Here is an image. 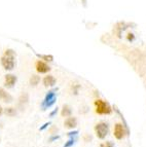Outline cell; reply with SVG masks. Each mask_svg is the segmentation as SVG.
Masks as SVG:
<instances>
[{
	"instance_id": "obj_1",
	"label": "cell",
	"mask_w": 146,
	"mask_h": 147,
	"mask_svg": "<svg viewBox=\"0 0 146 147\" xmlns=\"http://www.w3.org/2000/svg\"><path fill=\"white\" fill-rule=\"evenodd\" d=\"M0 63L6 71H12L17 65V53L15 49H5L3 55L0 58Z\"/></svg>"
},
{
	"instance_id": "obj_2",
	"label": "cell",
	"mask_w": 146,
	"mask_h": 147,
	"mask_svg": "<svg viewBox=\"0 0 146 147\" xmlns=\"http://www.w3.org/2000/svg\"><path fill=\"white\" fill-rule=\"evenodd\" d=\"M96 107V113L100 115H108L112 112V108L108 102L102 100V99H96L94 101Z\"/></svg>"
},
{
	"instance_id": "obj_3",
	"label": "cell",
	"mask_w": 146,
	"mask_h": 147,
	"mask_svg": "<svg viewBox=\"0 0 146 147\" xmlns=\"http://www.w3.org/2000/svg\"><path fill=\"white\" fill-rule=\"evenodd\" d=\"M132 26H136L133 23H127L124 22V21H120V22H117L116 24L113 26V33L116 37L118 38H122V33H124L126 30H128L129 28H134Z\"/></svg>"
},
{
	"instance_id": "obj_4",
	"label": "cell",
	"mask_w": 146,
	"mask_h": 147,
	"mask_svg": "<svg viewBox=\"0 0 146 147\" xmlns=\"http://www.w3.org/2000/svg\"><path fill=\"white\" fill-rule=\"evenodd\" d=\"M56 92H57V90H51V91H49V93L46 94L44 100L42 101V103L40 104L42 110H45V109L51 107V106L55 104V102H56V100H57Z\"/></svg>"
},
{
	"instance_id": "obj_5",
	"label": "cell",
	"mask_w": 146,
	"mask_h": 147,
	"mask_svg": "<svg viewBox=\"0 0 146 147\" xmlns=\"http://www.w3.org/2000/svg\"><path fill=\"white\" fill-rule=\"evenodd\" d=\"M95 132L96 136H97L99 139L103 140L106 138V136L108 135L109 133V125L106 123H99L95 125Z\"/></svg>"
},
{
	"instance_id": "obj_6",
	"label": "cell",
	"mask_w": 146,
	"mask_h": 147,
	"mask_svg": "<svg viewBox=\"0 0 146 147\" xmlns=\"http://www.w3.org/2000/svg\"><path fill=\"white\" fill-rule=\"evenodd\" d=\"M35 69H36L37 73L39 74H46L51 70V66L47 64V62H44L40 59L35 62Z\"/></svg>"
},
{
	"instance_id": "obj_7",
	"label": "cell",
	"mask_w": 146,
	"mask_h": 147,
	"mask_svg": "<svg viewBox=\"0 0 146 147\" xmlns=\"http://www.w3.org/2000/svg\"><path fill=\"white\" fill-rule=\"evenodd\" d=\"M18 77L12 73H7L4 76V86L7 88H11L17 84Z\"/></svg>"
},
{
	"instance_id": "obj_8",
	"label": "cell",
	"mask_w": 146,
	"mask_h": 147,
	"mask_svg": "<svg viewBox=\"0 0 146 147\" xmlns=\"http://www.w3.org/2000/svg\"><path fill=\"white\" fill-rule=\"evenodd\" d=\"M127 134L126 130H124V127L122 123H116L114 125V130H113V135L116 138L117 140H122L124 137V135Z\"/></svg>"
},
{
	"instance_id": "obj_9",
	"label": "cell",
	"mask_w": 146,
	"mask_h": 147,
	"mask_svg": "<svg viewBox=\"0 0 146 147\" xmlns=\"http://www.w3.org/2000/svg\"><path fill=\"white\" fill-rule=\"evenodd\" d=\"M42 84L45 88H53V86H56L57 84V79L54 75L51 74H47L46 76H44L43 79H42Z\"/></svg>"
},
{
	"instance_id": "obj_10",
	"label": "cell",
	"mask_w": 146,
	"mask_h": 147,
	"mask_svg": "<svg viewBox=\"0 0 146 147\" xmlns=\"http://www.w3.org/2000/svg\"><path fill=\"white\" fill-rule=\"evenodd\" d=\"M64 127L66 129H69V130H73L74 127H77V119L76 117H73V116H69L65 119L64 121Z\"/></svg>"
},
{
	"instance_id": "obj_11",
	"label": "cell",
	"mask_w": 146,
	"mask_h": 147,
	"mask_svg": "<svg viewBox=\"0 0 146 147\" xmlns=\"http://www.w3.org/2000/svg\"><path fill=\"white\" fill-rule=\"evenodd\" d=\"M0 100L3 101L4 103H11L14 101V98H12V96L9 93L5 91L4 88H0Z\"/></svg>"
},
{
	"instance_id": "obj_12",
	"label": "cell",
	"mask_w": 146,
	"mask_h": 147,
	"mask_svg": "<svg viewBox=\"0 0 146 147\" xmlns=\"http://www.w3.org/2000/svg\"><path fill=\"white\" fill-rule=\"evenodd\" d=\"M71 114H72V108L69 105H67V104L63 105V108H62V111H61V115L63 116V117H69V116H71Z\"/></svg>"
},
{
	"instance_id": "obj_13",
	"label": "cell",
	"mask_w": 146,
	"mask_h": 147,
	"mask_svg": "<svg viewBox=\"0 0 146 147\" xmlns=\"http://www.w3.org/2000/svg\"><path fill=\"white\" fill-rule=\"evenodd\" d=\"M40 76L37 75V74H33V75H31V77H30L29 79V82H30V86H37L39 84V82H40Z\"/></svg>"
},
{
	"instance_id": "obj_14",
	"label": "cell",
	"mask_w": 146,
	"mask_h": 147,
	"mask_svg": "<svg viewBox=\"0 0 146 147\" xmlns=\"http://www.w3.org/2000/svg\"><path fill=\"white\" fill-rule=\"evenodd\" d=\"M38 57L39 59L42 60L44 62H47V63H51V62H54V56L53 55H40V54H37L36 55Z\"/></svg>"
},
{
	"instance_id": "obj_15",
	"label": "cell",
	"mask_w": 146,
	"mask_h": 147,
	"mask_svg": "<svg viewBox=\"0 0 146 147\" xmlns=\"http://www.w3.org/2000/svg\"><path fill=\"white\" fill-rule=\"evenodd\" d=\"M3 113H4L5 115L9 116V117H14V116L17 115V110H16V108H14V107H7L4 109Z\"/></svg>"
},
{
	"instance_id": "obj_16",
	"label": "cell",
	"mask_w": 146,
	"mask_h": 147,
	"mask_svg": "<svg viewBox=\"0 0 146 147\" xmlns=\"http://www.w3.org/2000/svg\"><path fill=\"white\" fill-rule=\"evenodd\" d=\"M28 101H29V95H28L27 93H23L22 95L20 96V98H19L20 106H23V105H25V104H27Z\"/></svg>"
},
{
	"instance_id": "obj_17",
	"label": "cell",
	"mask_w": 146,
	"mask_h": 147,
	"mask_svg": "<svg viewBox=\"0 0 146 147\" xmlns=\"http://www.w3.org/2000/svg\"><path fill=\"white\" fill-rule=\"evenodd\" d=\"M75 141H76L75 137H70V139H69L68 141L64 144L63 147H71V146H73V145H74V143H75Z\"/></svg>"
},
{
	"instance_id": "obj_18",
	"label": "cell",
	"mask_w": 146,
	"mask_h": 147,
	"mask_svg": "<svg viewBox=\"0 0 146 147\" xmlns=\"http://www.w3.org/2000/svg\"><path fill=\"white\" fill-rule=\"evenodd\" d=\"M126 38H127V40L129 42H133L135 39H136V36H135L134 33H132V32H129L127 34V36H126Z\"/></svg>"
},
{
	"instance_id": "obj_19",
	"label": "cell",
	"mask_w": 146,
	"mask_h": 147,
	"mask_svg": "<svg viewBox=\"0 0 146 147\" xmlns=\"http://www.w3.org/2000/svg\"><path fill=\"white\" fill-rule=\"evenodd\" d=\"M100 147H114V144L112 142H110V141H108V142L102 143V144L100 145Z\"/></svg>"
},
{
	"instance_id": "obj_20",
	"label": "cell",
	"mask_w": 146,
	"mask_h": 147,
	"mask_svg": "<svg viewBox=\"0 0 146 147\" xmlns=\"http://www.w3.org/2000/svg\"><path fill=\"white\" fill-rule=\"evenodd\" d=\"M72 88H73V92H74V95H77L78 88H80V86H79V84H77V86H73Z\"/></svg>"
},
{
	"instance_id": "obj_21",
	"label": "cell",
	"mask_w": 146,
	"mask_h": 147,
	"mask_svg": "<svg viewBox=\"0 0 146 147\" xmlns=\"http://www.w3.org/2000/svg\"><path fill=\"white\" fill-rule=\"evenodd\" d=\"M77 134H78L77 131H74V132H70V133H68L67 135H68V137H76V136H77Z\"/></svg>"
},
{
	"instance_id": "obj_22",
	"label": "cell",
	"mask_w": 146,
	"mask_h": 147,
	"mask_svg": "<svg viewBox=\"0 0 146 147\" xmlns=\"http://www.w3.org/2000/svg\"><path fill=\"white\" fill-rule=\"evenodd\" d=\"M59 138H60V136H58V135H54V136H51V138H49V142H53V141H54V140H57V139H59Z\"/></svg>"
},
{
	"instance_id": "obj_23",
	"label": "cell",
	"mask_w": 146,
	"mask_h": 147,
	"mask_svg": "<svg viewBox=\"0 0 146 147\" xmlns=\"http://www.w3.org/2000/svg\"><path fill=\"white\" fill-rule=\"evenodd\" d=\"M57 113H58V108H56V109H55V110L53 111V112H51V114H49V116H51V117H54V116L56 115Z\"/></svg>"
},
{
	"instance_id": "obj_24",
	"label": "cell",
	"mask_w": 146,
	"mask_h": 147,
	"mask_svg": "<svg viewBox=\"0 0 146 147\" xmlns=\"http://www.w3.org/2000/svg\"><path fill=\"white\" fill-rule=\"evenodd\" d=\"M80 2L83 7H87V6H88V0H80Z\"/></svg>"
},
{
	"instance_id": "obj_25",
	"label": "cell",
	"mask_w": 146,
	"mask_h": 147,
	"mask_svg": "<svg viewBox=\"0 0 146 147\" xmlns=\"http://www.w3.org/2000/svg\"><path fill=\"white\" fill-rule=\"evenodd\" d=\"M49 125H51V123H44L43 127H40V129H39V130H40V131H43L44 129H46V127H49Z\"/></svg>"
},
{
	"instance_id": "obj_26",
	"label": "cell",
	"mask_w": 146,
	"mask_h": 147,
	"mask_svg": "<svg viewBox=\"0 0 146 147\" xmlns=\"http://www.w3.org/2000/svg\"><path fill=\"white\" fill-rule=\"evenodd\" d=\"M3 111H4V109H3V108L0 106V117H1V115L3 114Z\"/></svg>"
}]
</instances>
